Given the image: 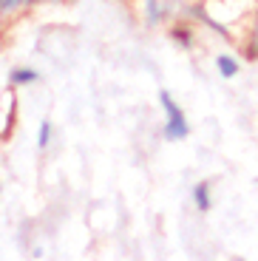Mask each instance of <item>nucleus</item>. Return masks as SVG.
Listing matches in <instances>:
<instances>
[{
  "label": "nucleus",
  "mask_w": 258,
  "mask_h": 261,
  "mask_svg": "<svg viewBox=\"0 0 258 261\" xmlns=\"http://www.w3.org/2000/svg\"><path fill=\"white\" fill-rule=\"evenodd\" d=\"M159 102H162V108H165V114H168V122H165V137H168L170 142H179V139H185L187 134H190V128H187V122H185V114H182V108L173 102V97H170L168 91L159 94Z\"/></svg>",
  "instance_id": "obj_1"
},
{
  "label": "nucleus",
  "mask_w": 258,
  "mask_h": 261,
  "mask_svg": "<svg viewBox=\"0 0 258 261\" xmlns=\"http://www.w3.org/2000/svg\"><path fill=\"white\" fill-rule=\"evenodd\" d=\"M193 199H196V207H199V210H210V185H207V182L196 185Z\"/></svg>",
  "instance_id": "obj_2"
},
{
  "label": "nucleus",
  "mask_w": 258,
  "mask_h": 261,
  "mask_svg": "<svg viewBox=\"0 0 258 261\" xmlns=\"http://www.w3.org/2000/svg\"><path fill=\"white\" fill-rule=\"evenodd\" d=\"M216 65H219V74H221V77H227V80L239 74V63H236L233 57H224V54H221V57L216 60Z\"/></svg>",
  "instance_id": "obj_3"
},
{
  "label": "nucleus",
  "mask_w": 258,
  "mask_h": 261,
  "mask_svg": "<svg viewBox=\"0 0 258 261\" xmlns=\"http://www.w3.org/2000/svg\"><path fill=\"white\" fill-rule=\"evenodd\" d=\"M40 74L37 71H32V68H14L12 71V83H17V85H23V83H34Z\"/></svg>",
  "instance_id": "obj_4"
},
{
  "label": "nucleus",
  "mask_w": 258,
  "mask_h": 261,
  "mask_svg": "<svg viewBox=\"0 0 258 261\" xmlns=\"http://www.w3.org/2000/svg\"><path fill=\"white\" fill-rule=\"evenodd\" d=\"M162 12H165V9H162L159 0H148V23L150 26H156V23L162 20Z\"/></svg>",
  "instance_id": "obj_5"
},
{
  "label": "nucleus",
  "mask_w": 258,
  "mask_h": 261,
  "mask_svg": "<svg viewBox=\"0 0 258 261\" xmlns=\"http://www.w3.org/2000/svg\"><path fill=\"white\" fill-rule=\"evenodd\" d=\"M32 3H37V0H3V12H14V9L32 6Z\"/></svg>",
  "instance_id": "obj_6"
},
{
  "label": "nucleus",
  "mask_w": 258,
  "mask_h": 261,
  "mask_svg": "<svg viewBox=\"0 0 258 261\" xmlns=\"http://www.w3.org/2000/svg\"><path fill=\"white\" fill-rule=\"evenodd\" d=\"M48 134H51V125L43 122V125H40V134H37V145H40V148H45V145H48Z\"/></svg>",
  "instance_id": "obj_7"
},
{
  "label": "nucleus",
  "mask_w": 258,
  "mask_h": 261,
  "mask_svg": "<svg viewBox=\"0 0 258 261\" xmlns=\"http://www.w3.org/2000/svg\"><path fill=\"white\" fill-rule=\"evenodd\" d=\"M0 9H3V0H0Z\"/></svg>",
  "instance_id": "obj_8"
}]
</instances>
